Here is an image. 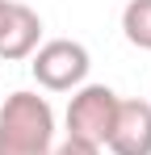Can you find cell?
Here are the masks:
<instances>
[{
	"instance_id": "1",
	"label": "cell",
	"mask_w": 151,
	"mask_h": 155,
	"mask_svg": "<svg viewBox=\"0 0 151 155\" xmlns=\"http://www.w3.org/2000/svg\"><path fill=\"white\" fill-rule=\"evenodd\" d=\"M55 109L38 92H8L0 101V155H50Z\"/></svg>"
},
{
	"instance_id": "2",
	"label": "cell",
	"mask_w": 151,
	"mask_h": 155,
	"mask_svg": "<svg viewBox=\"0 0 151 155\" xmlns=\"http://www.w3.org/2000/svg\"><path fill=\"white\" fill-rule=\"evenodd\" d=\"M118 101L122 97L109 84H80L72 92V101H67V113H63L67 138L105 147L109 143V130H113V117H118Z\"/></svg>"
},
{
	"instance_id": "3",
	"label": "cell",
	"mask_w": 151,
	"mask_h": 155,
	"mask_svg": "<svg viewBox=\"0 0 151 155\" xmlns=\"http://www.w3.org/2000/svg\"><path fill=\"white\" fill-rule=\"evenodd\" d=\"M88 67H92L88 46L72 38H50L29 54V71L38 80V88H46V92H76L88 80Z\"/></svg>"
},
{
	"instance_id": "4",
	"label": "cell",
	"mask_w": 151,
	"mask_h": 155,
	"mask_svg": "<svg viewBox=\"0 0 151 155\" xmlns=\"http://www.w3.org/2000/svg\"><path fill=\"white\" fill-rule=\"evenodd\" d=\"M105 147L113 155H151V101H118Z\"/></svg>"
},
{
	"instance_id": "5",
	"label": "cell",
	"mask_w": 151,
	"mask_h": 155,
	"mask_svg": "<svg viewBox=\"0 0 151 155\" xmlns=\"http://www.w3.org/2000/svg\"><path fill=\"white\" fill-rule=\"evenodd\" d=\"M42 46V17L29 8V4H8V17L0 25V59L4 63H17Z\"/></svg>"
},
{
	"instance_id": "6",
	"label": "cell",
	"mask_w": 151,
	"mask_h": 155,
	"mask_svg": "<svg viewBox=\"0 0 151 155\" xmlns=\"http://www.w3.org/2000/svg\"><path fill=\"white\" fill-rule=\"evenodd\" d=\"M122 34L130 46L151 51V0H130L122 8Z\"/></svg>"
},
{
	"instance_id": "7",
	"label": "cell",
	"mask_w": 151,
	"mask_h": 155,
	"mask_svg": "<svg viewBox=\"0 0 151 155\" xmlns=\"http://www.w3.org/2000/svg\"><path fill=\"white\" fill-rule=\"evenodd\" d=\"M105 147H92V143H80V138H63V143H55V151L50 155H101Z\"/></svg>"
},
{
	"instance_id": "8",
	"label": "cell",
	"mask_w": 151,
	"mask_h": 155,
	"mask_svg": "<svg viewBox=\"0 0 151 155\" xmlns=\"http://www.w3.org/2000/svg\"><path fill=\"white\" fill-rule=\"evenodd\" d=\"M8 4H13V0H0V25H4V17H8Z\"/></svg>"
}]
</instances>
